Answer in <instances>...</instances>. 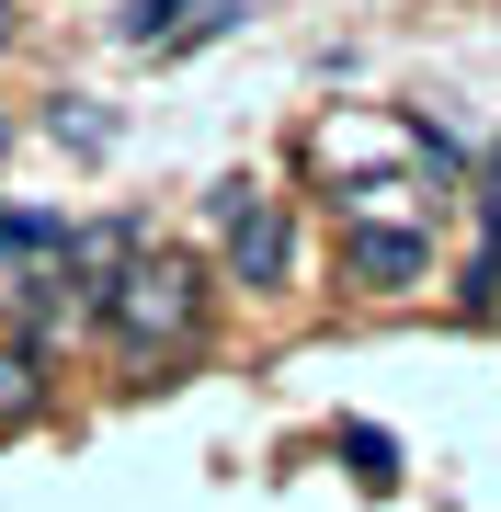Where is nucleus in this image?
<instances>
[{"instance_id":"nucleus-2","label":"nucleus","mask_w":501,"mask_h":512,"mask_svg":"<svg viewBox=\"0 0 501 512\" xmlns=\"http://www.w3.org/2000/svg\"><path fill=\"white\" fill-rule=\"evenodd\" d=\"M217 262H228V285H285L297 274V217H285V194L217 183Z\"/></svg>"},{"instance_id":"nucleus-9","label":"nucleus","mask_w":501,"mask_h":512,"mask_svg":"<svg viewBox=\"0 0 501 512\" xmlns=\"http://www.w3.org/2000/svg\"><path fill=\"white\" fill-rule=\"evenodd\" d=\"M490 183H501V148H490Z\"/></svg>"},{"instance_id":"nucleus-8","label":"nucleus","mask_w":501,"mask_h":512,"mask_svg":"<svg viewBox=\"0 0 501 512\" xmlns=\"http://www.w3.org/2000/svg\"><path fill=\"white\" fill-rule=\"evenodd\" d=\"M0 35H12V0H0Z\"/></svg>"},{"instance_id":"nucleus-1","label":"nucleus","mask_w":501,"mask_h":512,"mask_svg":"<svg viewBox=\"0 0 501 512\" xmlns=\"http://www.w3.org/2000/svg\"><path fill=\"white\" fill-rule=\"evenodd\" d=\"M205 308H217V285H205V262L194 251H137L126 274L103 285V342L126 353L137 376H160V365H183V353L205 342Z\"/></svg>"},{"instance_id":"nucleus-10","label":"nucleus","mask_w":501,"mask_h":512,"mask_svg":"<svg viewBox=\"0 0 501 512\" xmlns=\"http://www.w3.org/2000/svg\"><path fill=\"white\" fill-rule=\"evenodd\" d=\"M0 148H12V126H0Z\"/></svg>"},{"instance_id":"nucleus-6","label":"nucleus","mask_w":501,"mask_h":512,"mask_svg":"<svg viewBox=\"0 0 501 512\" xmlns=\"http://www.w3.org/2000/svg\"><path fill=\"white\" fill-rule=\"evenodd\" d=\"M46 285H57V274H35V262H12V251H0V319H23Z\"/></svg>"},{"instance_id":"nucleus-7","label":"nucleus","mask_w":501,"mask_h":512,"mask_svg":"<svg viewBox=\"0 0 501 512\" xmlns=\"http://www.w3.org/2000/svg\"><path fill=\"white\" fill-rule=\"evenodd\" d=\"M342 444H353V467H365V478H399V444H388V433H365V421H353Z\"/></svg>"},{"instance_id":"nucleus-4","label":"nucleus","mask_w":501,"mask_h":512,"mask_svg":"<svg viewBox=\"0 0 501 512\" xmlns=\"http://www.w3.org/2000/svg\"><path fill=\"white\" fill-rule=\"evenodd\" d=\"M35 410H46V342H0V433H23Z\"/></svg>"},{"instance_id":"nucleus-5","label":"nucleus","mask_w":501,"mask_h":512,"mask_svg":"<svg viewBox=\"0 0 501 512\" xmlns=\"http://www.w3.org/2000/svg\"><path fill=\"white\" fill-rule=\"evenodd\" d=\"M183 23H194V0H126V12H114V35H126V46H171Z\"/></svg>"},{"instance_id":"nucleus-3","label":"nucleus","mask_w":501,"mask_h":512,"mask_svg":"<svg viewBox=\"0 0 501 512\" xmlns=\"http://www.w3.org/2000/svg\"><path fill=\"white\" fill-rule=\"evenodd\" d=\"M342 274L376 285V296L422 285V274H433V228H342Z\"/></svg>"}]
</instances>
